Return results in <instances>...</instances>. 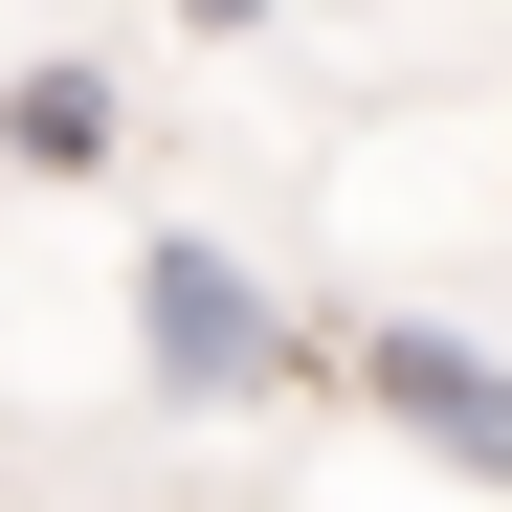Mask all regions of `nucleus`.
Instances as JSON below:
<instances>
[{
    "mask_svg": "<svg viewBox=\"0 0 512 512\" xmlns=\"http://www.w3.org/2000/svg\"><path fill=\"white\" fill-rule=\"evenodd\" d=\"M134 357H156V401H268L290 379V312H268V268H223L201 223H156L134 245Z\"/></svg>",
    "mask_w": 512,
    "mask_h": 512,
    "instance_id": "1",
    "label": "nucleus"
},
{
    "mask_svg": "<svg viewBox=\"0 0 512 512\" xmlns=\"http://www.w3.org/2000/svg\"><path fill=\"white\" fill-rule=\"evenodd\" d=\"M334 379H357L423 468L512 490V357H490V334H446V312H357V334H334Z\"/></svg>",
    "mask_w": 512,
    "mask_h": 512,
    "instance_id": "2",
    "label": "nucleus"
},
{
    "mask_svg": "<svg viewBox=\"0 0 512 512\" xmlns=\"http://www.w3.org/2000/svg\"><path fill=\"white\" fill-rule=\"evenodd\" d=\"M0 156L90 179V156H112V67H23V90H0Z\"/></svg>",
    "mask_w": 512,
    "mask_h": 512,
    "instance_id": "3",
    "label": "nucleus"
},
{
    "mask_svg": "<svg viewBox=\"0 0 512 512\" xmlns=\"http://www.w3.org/2000/svg\"><path fill=\"white\" fill-rule=\"evenodd\" d=\"M179 23H201V45H245V23H268V0H179Z\"/></svg>",
    "mask_w": 512,
    "mask_h": 512,
    "instance_id": "4",
    "label": "nucleus"
}]
</instances>
